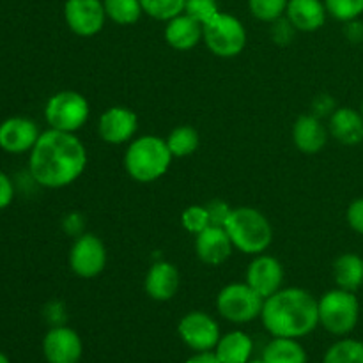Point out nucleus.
Returning a JSON list of instances; mask_svg holds the SVG:
<instances>
[{
  "mask_svg": "<svg viewBox=\"0 0 363 363\" xmlns=\"http://www.w3.org/2000/svg\"><path fill=\"white\" fill-rule=\"evenodd\" d=\"M181 223H183L188 233L197 236V234H201L202 230L211 225V220H209V213L206 206H188L183 215H181Z\"/></svg>",
  "mask_w": 363,
  "mask_h": 363,
  "instance_id": "obj_31",
  "label": "nucleus"
},
{
  "mask_svg": "<svg viewBox=\"0 0 363 363\" xmlns=\"http://www.w3.org/2000/svg\"><path fill=\"white\" fill-rule=\"evenodd\" d=\"M0 363H9V358H7L2 351H0Z\"/></svg>",
  "mask_w": 363,
  "mask_h": 363,
  "instance_id": "obj_39",
  "label": "nucleus"
},
{
  "mask_svg": "<svg viewBox=\"0 0 363 363\" xmlns=\"http://www.w3.org/2000/svg\"><path fill=\"white\" fill-rule=\"evenodd\" d=\"M323 2L330 16L344 23L358 20L363 14V0H323Z\"/></svg>",
  "mask_w": 363,
  "mask_h": 363,
  "instance_id": "obj_30",
  "label": "nucleus"
},
{
  "mask_svg": "<svg viewBox=\"0 0 363 363\" xmlns=\"http://www.w3.org/2000/svg\"><path fill=\"white\" fill-rule=\"evenodd\" d=\"M323 363H363V342L342 339L328 347Z\"/></svg>",
  "mask_w": 363,
  "mask_h": 363,
  "instance_id": "obj_27",
  "label": "nucleus"
},
{
  "mask_svg": "<svg viewBox=\"0 0 363 363\" xmlns=\"http://www.w3.org/2000/svg\"><path fill=\"white\" fill-rule=\"evenodd\" d=\"M328 11L323 0H289L286 18L296 30L315 32L325 25Z\"/></svg>",
  "mask_w": 363,
  "mask_h": 363,
  "instance_id": "obj_19",
  "label": "nucleus"
},
{
  "mask_svg": "<svg viewBox=\"0 0 363 363\" xmlns=\"http://www.w3.org/2000/svg\"><path fill=\"white\" fill-rule=\"evenodd\" d=\"M328 126L314 113L300 116L293 126V142L303 155H318L328 142Z\"/></svg>",
  "mask_w": 363,
  "mask_h": 363,
  "instance_id": "obj_18",
  "label": "nucleus"
},
{
  "mask_svg": "<svg viewBox=\"0 0 363 363\" xmlns=\"http://www.w3.org/2000/svg\"><path fill=\"white\" fill-rule=\"evenodd\" d=\"M328 131L337 142L344 145H357L363 142V116L350 106L333 110L328 121Z\"/></svg>",
  "mask_w": 363,
  "mask_h": 363,
  "instance_id": "obj_20",
  "label": "nucleus"
},
{
  "mask_svg": "<svg viewBox=\"0 0 363 363\" xmlns=\"http://www.w3.org/2000/svg\"><path fill=\"white\" fill-rule=\"evenodd\" d=\"M289 0H248V9L252 16L264 23H273L279 18L286 16Z\"/></svg>",
  "mask_w": 363,
  "mask_h": 363,
  "instance_id": "obj_29",
  "label": "nucleus"
},
{
  "mask_svg": "<svg viewBox=\"0 0 363 363\" xmlns=\"http://www.w3.org/2000/svg\"><path fill=\"white\" fill-rule=\"evenodd\" d=\"M262 360L266 363H307V353L298 339L273 337L262 351Z\"/></svg>",
  "mask_w": 363,
  "mask_h": 363,
  "instance_id": "obj_24",
  "label": "nucleus"
},
{
  "mask_svg": "<svg viewBox=\"0 0 363 363\" xmlns=\"http://www.w3.org/2000/svg\"><path fill=\"white\" fill-rule=\"evenodd\" d=\"M163 34H165L167 45L179 52H188L202 41V23H199L190 14L181 13L167 21Z\"/></svg>",
  "mask_w": 363,
  "mask_h": 363,
  "instance_id": "obj_21",
  "label": "nucleus"
},
{
  "mask_svg": "<svg viewBox=\"0 0 363 363\" xmlns=\"http://www.w3.org/2000/svg\"><path fill=\"white\" fill-rule=\"evenodd\" d=\"M87 167V149L74 133L43 131L28 158L30 176L45 188H64L78 179Z\"/></svg>",
  "mask_w": 363,
  "mask_h": 363,
  "instance_id": "obj_1",
  "label": "nucleus"
},
{
  "mask_svg": "<svg viewBox=\"0 0 363 363\" xmlns=\"http://www.w3.org/2000/svg\"><path fill=\"white\" fill-rule=\"evenodd\" d=\"M184 13L190 14L199 23H208L213 16L220 13V7L216 0H186L184 4Z\"/></svg>",
  "mask_w": 363,
  "mask_h": 363,
  "instance_id": "obj_32",
  "label": "nucleus"
},
{
  "mask_svg": "<svg viewBox=\"0 0 363 363\" xmlns=\"http://www.w3.org/2000/svg\"><path fill=\"white\" fill-rule=\"evenodd\" d=\"M165 140L174 158H186V156H191L199 149V144H201L199 131L195 128L186 126V124H181V126L174 128Z\"/></svg>",
  "mask_w": 363,
  "mask_h": 363,
  "instance_id": "obj_25",
  "label": "nucleus"
},
{
  "mask_svg": "<svg viewBox=\"0 0 363 363\" xmlns=\"http://www.w3.org/2000/svg\"><path fill=\"white\" fill-rule=\"evenodd\" d=\"M206 209H208V213H209V220H211V225H220V227L225 225L227 218H229L230 211H233V209L229 208V204H227V202H223V201L209 202V204L206 206Z\"/></svg>",
  "mask_w": 363,
  "mask_h": 363,
  "instance_id": "obj_33",
  "label": "nucleus"
},
{
  "mask_svg": "<svg viewBox=\"0 0 363 363\" xmlns=\"http://www.w3.org/2000/svg\"><path fill=\"white\" fill-rule=\"evenodd\" d=\"M261 321L269 335L301 339L318 328V300L301 287H282L264 300Z\"/></svg>",
  "mask_w": 363,
  "mask_h": 363,
  "instance_id": "obj_2",
  "label": "nucleus"
},
{
  "mask_svg": "<svg viewBox=\"0 0 363 363\" xmlns=\"http://www.w3.org/2000/svg\"><path fill=\"white\" fill-rule=\"evenodd\" d=\"M254 342L245 332H229L220 337L215 354L222 363H247L252 358Z\"/></svg>",
  "mask_w": 363,
  "mask_h": 363,
  "instance_id": "obj_22",
  "label": "nucleus"
},
{
  "mask_svg": "<svg viewBox=\"0 0 363 363\" xmlns=\"http://www.w3.org/2000/svg\"><path fill=\"white\" fill-rule=\"evenodd\" d=\"M138 130V117L128 106H110L99 116L98 133L103 142L112 145L130 144Z\"/></svg>",
  "mask_w": 363,
  "mask_h": 363,
  "instance_id": "obj_12",
  "label": "nucleus"
},
{
  "mask_svg": "<svg viewBox=\"0 0 363 363\" xmlns=\"http://www.w3.org/2000/svg\"><path fill=\"white\" fill-rule=\"evenodd\" d=\"M144 14L158 21H169L177 14L184 13L186 0H140Z\"/></svg>",
  "mask_w": 363,
  "mask_h": 363,
  "instance_id": "obj_28",
  "label": "nucleus"
},
{
  "mask_svg": "<svg viewBox=\"0 0 363 363\" xmlns=\"http://www.w3.org/2000/svg\"><path fill=\"white\" fill-rule=\"evenodd\" d=\"M333 279L337 287L357 293L363 286V259L353 252L339 255L333 262Z\"/></svg>",
  "mask_w": 363,
  "mask_h": 363,
  "instance_id": "obj_23",
  "label": "nucleus"
},
{
  "mask_svg": "<svg viewBox=\"0 0 363 363\" xmlns=\"http://www.w3.org/2000/svg\"><path fill=\"white\" fill-rule=\"evenodd\" d=\"M167 140L156 135H142L130 142L124 155V169L137 183H152L163 177L172 163Z\"/></svg>",
  "mask_w": 363,
  "mask_h": 363,
  "instance_id": "obj_3",
  "label": "nucleus"
},
{
  "mask_svg": "<svg viewBox=\"0 0 363 363\" xmlns=\"http://www.w3.org/2000/svg\"><path fill=\"white\" fill-rule=\"evenodd\" d=\"M346 220L354 233L363 236V197L351 202L346 211Z\"/></svg>",
  "mask_w": 363,
  "mask_h": 363,
  "instance_id": "obj_34",
  "label": "nucleus"
},
{
  "mask_svg": "<svg viewBox=\"0 0 363 363\" xmlns=\"http://www.w3.org/2000/svg\"><path fill=\"white\" fill-rule=\"evenodd\" d=\"M225 230L234 248L247 255L264 254L273 241V229L269 220L259 209L241 206L230 211Z\"/></svg>",
  "mask_w": 363,
  "mask_h": 363,
  "instance_id": "obj_4",
  "label": "nucleus"
},
{
  "mask_svg": "<svg viewBox=\"0 0 363 363\" xmlns=\"http://www.w3.org/2000/svg\"><path fill=\"white\" fill-rule=\"evenodd\" d=\"M360 112H362V116H363V103H362V110H360Z\"/></svg>",
  "mask_w": 363,
  "mask_h": 363,
  "instance_id": "obj_41",
  "label": "nucleus"
},
{
  "mask_svg": "<svg viewBox=\"0 0 363 363\" xmlns=\"http://www.w3.org/2000/svg\"><path fill=\"white\" fill-rule=\"evenodd\" d=\"M177 333H179L181 340L195 353L215 351L216 344L222 337L218 323L211 315L201 311L188 312L186 315H183L177 325Z\"/></svg>",
  "mask_w": 363,
  "mask_h": 363,
  "instance_id": "obj_10",
  "label": "nucleus"
},
{
  "mask_svg": "<svg viewBox=\"0 0 363 363\" xmlns=\"http://www.w3.org/2000/svg\"><path fill=\"white\" fill-rule=\"evenodd\" d=\"M186 363H222L216 358L215 351H204V353H195Z\"/></svg>",
  "mask_w": 363,
  "mask_h": 363,
  "instance_id": "obj_38",
  "label": "nucleus"
},
{
  "mask_svg": "<svg viewBox=\"0 0 363 363\" xmlns=\"http://www.w3.org/2000/svg\"><path fill=\"white\" fill-rule=\"evenodd\" d=\"M318 311L319 325L332 335L344 337L357 328L360 319V301L354 293L337 287L319 298Z\"/></svg>",
  "mask_w": 363,
  "mask_h": 363,
  "instance_id": "obj_5",
  "label": "nucleus"
},
{
  "mask_svg": "<svg viewBox=\"0 0 363 363\" xmlns=\"http://www.w3.org/2000/svg\"><path fill=\"white\" fill-rule=\"evenodd\" d=\"M38 124L27 117H9L0 124V147L9 155L32 151L39 138Z\"/></svg>",
  "mask_w": 363,
  "mask_h": 363,
  "instance_id": "obj_15",
  "label": "nucleus"
},
{
  "mask_svg": "<svg viewBox=\"0 0 363 363\" xmlns=\"http://www.w3.org/2000/svg\"><path fill=\"white\" fill-rule=\"evenodd\" d=\"M89 101L77 91L55 92L46 101L45 119L52 130L77 133L89 119Z\"/></svg>",
  "mask_w": 363,
  "mask_h": 363,
  "instance_id": "obj_8",
  "label": "nucleus"
},
{
  "mask_svg": "<svg viewBox=\"0 0 363 363\" xmlns=\"http://www.w3.org/2000/svg\"><path fill=\"white\" fill-rule=\"evenodd\" d=\"M294 30H296V28L289 23V20H287L286 16L273 21V39H275L277 43H289Z\"/></svg>",
  "mask_w": 363,
  "mask_h": 363,
  "instance_id": "obj_35",
  "label": "nucleus"
},
{
  "mask_svg": "<svg viewBox=\"0 0 363 363\" xmlns=\"http://www.w3.org/2000/svg\"><path fill=\"white\" fill-rule=\"evenodd\" d=\"M245 282L257 291L262 298H269L277 291L282 289L284 284V266L273 255L259 254L254 255V261L248 264Z\"/></svg>",
  "mask_w": 363,
  "mask_h": 363,
  "instance_id": "obj_14",
  "label": "nucleus"
},
{
  "mask_svg": "<svg viewBox=\"0 0 363 363\" xmlns=\"http://www.w3.org/2000/svg\"><path fill=\"white\" fill-rule=\"evenodd\" d=\"M106 266L105 243L96 234L84 233L69 250V268L80 279H94Z\"/></svg>",
  "mask_w": 363,
  "mask_h": 363,
  "instance_id": "obj_9",
  "label": "nucleus"
},
{
  "mask_svg": "<svg viewBox=\"0 0 363 363\" xmlns=\"http://www.w3.org/2000/svg\"><path fill=\"white\" fill-rule=\"evenodd\" d=\"M64 20L69 30L80 38L99 34L106 21L103 0H66Z\"/></svg>",
  "mask_w": 363,
  "mask_h": 363,
  "instance_id": "obj_11",
  "label": "nucleus"
},
{
  "mask_svg": "<svg viewBox=\"0 0 363 363\" xmlns=\"http://www.w3.org/2000/svg\"><path fill=\"white\" fill-rule=\"evenodd\" d=\"M264 298L247 282H234L223 287L216 296V311L225 321L247 325L261 318Z\"/></svg>",
  "mask_w": 363,
  "mask_h": 363,
  "instance_id": "obj_7",
  "label": "nucleus"
},
{
  "mask_svg": "<svg viewBox=\"0 0 363 363\" xmlns=\"http://www.w3.org/2000/svg\"><path fill=\"white\" fill-rule=\"evenodd\" d=\"M14 197V188L13 183H11L9 177L4 172H0V209L7 208V206L13 202Z\"/></svg>",
  "mask_w": 363,
  "mask_h": 363,
  "instance_id": "obj_36",
  "label": "nucleus"
},
{
  "mask_svg": "<svg viewBox=\"0 0 363 363\" xmlns=\"http://www.w3.org/2000/svg\"><path fill=\"white\" fill-rule=\"evenodd\" d=\"M234 245L225 227L209 225L195 236V254L206 266H220L233 255Z\"/></svg>",
  "mask_w": 363,
  "mask_h": 363,
  "instance_id": "obj_16",
  "label": "nucleus"
},
{
  "mask_svg": "<svg viewBox=\"0 0 363 363\" xmlns=\"http://www.w3.org/2000/svg\"><path fill=\"white\" fill-rule=\"evenodd\" d=\"M181 286L179 269L167 261L151 264L145 273L144 289L147 296L155 301H169L177 294Z\"/></svg>",
  "mask_w": 363,
  "mask_h": 363,
  "instance_id": "obj_17",
  "label": "nucleus"
},
{
  "mask_svg": "<svg viewBox=\"0 0 363 363\" xmlns=\"http://www.w3.org/2000/svg\"><path fill=\"white\" fill-rule=\"evenodd\" d=\"M247 363H266V362L261 358V360H248Z\"/></svg>",
  "mask_w": 363,
  "mask_h": 363,
  "instance_id": "obj_40",
  "label": "nucleus"
},
{
  "mask_svg": "<svg viewBox=\"0 0 363 363\" xmlns=\"http://www.w3.org/2000/svg\"><path fill=\"white\" fill-rule=\"evenodd\" d=\"M103 6L106 18L123 27L135 25L144 14L140 0H103Z\"/></svg>",
  "mask_w": 363,
  "mask_h": 363,
  "instance_id": "obj_26",
  "label": "nucleus"
},
{
  "mask_svg": "<svg viewBox=\"0 0 363 363\" xmlns=\"http://www.w3.org/2000/svg\"><path fill=\"white\" fill-rule=\"evenodd\" d=\"M43 354L48 363H78L84 354V344L73 328L57 325L43 339Z\"/></svg>",
  "mask_w": 363,
  "mask_h": 363,
  "instance_id": "obj_13",
  "label": "nucleus"
},
{
  "mask_svg": "<svg viewBox=\"0 0 363 363\" xmlns=\"http://www.w3.org/2000/svg\"><path fill=\"white\" fill-rule=\"evenodd\" d=\"M202 41L213 55L233 59L247 46V30L234 14L220 11L208 23L202 25Z\"/></svg>",
  "mask_w": 363,
  "mask_h": 363,
  "instance_id": "obj_6",
  "label": "nucleus"
},
{
  "mask_svg": "<svg viewBox=\"0 0 363 363\" xmlns=\"http://www.w3.org/2000/svg\"><path fill=\"white\" fill-rule=\"evenodd\" d=\"M346 35L350 41H363V23H360L358 20L347 21L346 23Z\"/></svg>",
  "mask_w": 363,
  "mask_h": 363,
  "instance_id": "obj_37",
  "label": "nucleus"
}]
</instances>
